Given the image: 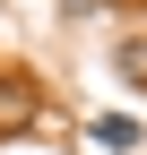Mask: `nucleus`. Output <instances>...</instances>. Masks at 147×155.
<instances>
[{
	"instance_id": "obj_4",
	"label": "nucleus",
	"mask_w": 147,
	"mask_h": 155,
	"mask_svg": "<svg viewBox=\"0 0 147 155\" xmlns=\"http://www.w3.org/2000/svg\"><path fill=\"white\" fill-rule=\"evenodd\" d=\"M87 9H95V0H69V17H87Z\"/></svg>"
},
{
	"instance_id": "obj_1",
	"label": "nucleus",
	"mask_w": 147,
	"mask_h": 155,
	"mask_svg": "<svg viewBox=\"0 0 147 155\" xmlns=\"http://www.w3.org/2000/svg\"><path fill=\"white\" fill-rule=\"evenodd\" d=\"M35 112H43V95H35L26 78H0V129H26Z\"/></svg>"
},
{
	"instance_id": "obj_2",
	"label": "nucleus",
	"mask_w": 147,
	"mask_h": 155,
	"mask_svg": "<svg viewBox=\"0 0 147 155\" xmlns=\"http://www.w3.org/2000/svg\"><path fill=\"white\" fill-rule=\"evenodd\" d=\"M87 138H95L104 155H130V147H138V121H130V112H95V121H87Z\"/></svg>"
},
{
	"instance_id": "obj_3",
	"label": "nucleus",
	"mask_w": 147,
	"mask_h": 155,
	"mask_svg": "<svg viewBox=\"0 0 147 155\" xmlns=\"http://www.w3.org/2000/svg\"><path fill=\"white\" fill-rule=\"evenodd\" d=\"M113 61H121V78H138V86H147V43H121Z\"/></svg>"
}]
</instances>
